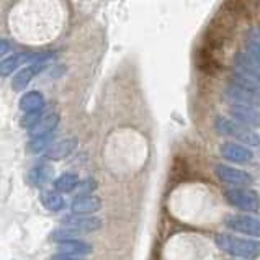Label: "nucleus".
Listing matches in <instances>:
<instances>
[{
  "label": "nucleus",
  "instance_id": "423d86ee",
  "mask_svg": "<svg viewBox=\"0 0 260 260\" xmlns=\"http://www.w3.org/2000/svg\"><path fill=\"white\" fill-rule=\"evenodd\" d=\"M224 224L236 233L246 234L250 237H260V219L247 214H233L228 216Z\"/></svg>",
  "mask_w": 260,
  "mask_h": 260
},
{
  "label": "nucleus",
  "instance_id": "b1692460",
  "mask_svg": "<svg viewBox=\"0 0 260 260\" xmlns=\"http://www.w3.org/2000/svg\"><path fill=\"white\" fill-rule=\"evenodd\" d=\"M96 187H99L96 180H93V178H85V180H82L79 183L76 191H77L79 197H88L90 193H93L96 190Z\"/></svg>",
  "mask_w": 260,
  "mask_h": 260
},
{
  "label": "nucleus",
  "instance_id": "6e6552de",
  "mask_svg": "<svg viewBox=\"0 0 260 260\" xmlns=\"http://www.w3.org/2000/svg\"><path fill=\"white\" fill-rule=\"evenodd\" d=\"M234 68L237 74L260 84V62L255 61L246 51H239V53L234 54Z\"/></svg>",
  "mask_w": 260,
  "mask_h": 260
},
{
  "label": "nucleus",
  "instance_id": "1a4fd4ad",
  "mask_svg": "<svg viewBox=\"0 0 260 260\" xmlns=\"http://www.w3.org/2000/svg\"><path fill=\"white\" fill-rule=\"evenodd\" d=\"M219 151H221L222 157L231 160V162H236V164H247V162L254 159V152H252L247 146L239 144V143H233V141L222 143Z\"/></svg>",
  "mask_w": 260,
  "mask_h": 260
},
{
  "label": "nucleus",
  "instance_id": "a211bd4d",
  "mask_svg": "<svg viewBox=\"0 0 260 260\" xmlns=\"http://www.w3.org/2000/svg\"><path fill=\"white\" fill-rule=\"evenodd\" d=\"M59 120H61V118H59L57 113H49V115L44 116L33 129H29V135H31V138L53 135V131L57 128V124H59Z\"/></svg>",
  "mask_w": 260,
  "mask_h": 260
},
{
  "label": "nucleus",
  "instance_id": "dca6fc26",
  "mask_svg": "<svg viewBox=\"0 0 260 260\" xmlns=\"http://www.w3.org/2000/svg\"><path fill=\"white\" fill-rule=\"evenodd\" d=\"M43 69L38 68V66H28V68L20 69L17 74L13 76L12 79V88L15 92H21L29 85V82L33 80V77L36 76L38 72H41Z\"/></svg>",
  "mask_w": 260,
  "mask_h": 260
},
{
  "label": "nucleus",
  "instance_id": "a878e982",
  "mask_svg": "<svg viewBox=\"0 0 260 260\" xmlns=\"http://www.w3.org/2000/svg\"><path fill=\"white\" fill-rule=\"evenodd\" d=\"M51 260H84L82 257H74V255H68V254H61V252H57V254H54L53 257H51Z\"/></svg>",
  "mask_w": 260,
  "mask_h": 260
},
{
  "label": "nucleus",
  "instance_id": "4468645a",
  "mask_svg": "<svg viewBox=\"0 0 260 260\" xmlns=\"http://www.w3.org/2000/svg\"><path fill=\"white\" fill-rule=\"evenodd\" d=\"M44 105H46V100H44L43 93L41 92H36V90L26 92L20 99V103H18L20 110L25 111V113H35V111H43Z\"/></svg>",
  "mask_w": 260,
  "mask_h": 260
},
{
  "label": "nucleus",
  "instance_id": "f3484780",
  "mask_svg": "<svg viewBox=\"0 0 260 260\" xmlns=\"http://www.w3.org/2000/svg\"><path fill=\"white\" fill-rule=\"evenodd\" d=\"M31 57H33V53H17V54H12L10 57H4L0 72H2L4 77H9L10 74L15 72V69L20 68V66H23L25 62H31Z\"/></svg>",
  "mask_w": 260,
  "mask_h": 260
},
{
  "label": "nucleus",
  "instance_id": "2eb2a0df",
  "mask_svg": "<svg viewBox=\"0 0 260 260\" xmlns=\"http://www.w3.org/2000/svg\"><path fill=\"white\" fill-rule=\"evenodd\" d=\"M59 252H61V254L74 255V257H85V255L92 254L93 247L85 241L74 239V241H68V242L59 244Z\"/></svg>",
  "mask_w": 260,
  "mask_h": 260
},
{
  "label": "nucleus",
  "instance_id": "0eeeda50",
  "mask_svg": "<svg viewBox=\"0 0 260 260\" xmlns=\"http://www.w3.org/2000/svg\"><path fill=\"white\" fill-rule=\"evenodd\" d=\"M64 228H71L80 234H90L103 228V221L96 216H80V214H69L62 219Z\"/></svg>",
  "mask_w": 260,
  "mask_h": 260
},
{
  "label": "nucleus",
  "instance_id": "ddd939ff",
  "mask_svg": "<svg viewBox=\"0 0 260 260\" xmlns=\"http://www.w3.org/2000/svg\"><path fill=\"white\" fill-rule=\"evenodd\" d=\"M53 178H54V169L48 164L35 166L28 172V182H29V185H33V187H43V185L49 183Z\"/></svg>",
  "mask_w": 260,
  "mask_h": 260
},
{
  "label": "nucleus",
  "instance_id": "39448f33",
  "mask_svg": "<svg viewBox=\"0 0 260 260\" xmlns=\"http://www.w3.org/2000/svg\"><path fill=\"white\" fill-rule=\"evenodd\" d=\"M214 172H216L219 180L233 185L236 188H247L249 185H252V182H254L252 175L249 172H246V170L236 169V167L226 166V164H218L214 167Z\"/></svg>",
  "mask_w": 260,
  "mask_h": 260
},
{
  "label": "nucleus",
  "instance_id": "f257e3e1",
  "mask_svg": "<svg viewBox=\"0 0 260 260\" xmlns=\"http://www.w3.org/2000/svg\"><path fill=\"white\" fill-rule=\"evenodd\" d=\"M218 247L226 254L246 260H254L260 255V241L249 239V237H239L233 234H218L216 236Z\"/></svg>",
  "mask_w": 260,
  "mask_h": 260
},
{
  "label": "nucleus",
  "instance_id": "7ed1b4c3",
  "mask_svg": "<svg viewBox=\"0 0 260 260\" xmlns=\"http://www.w3.org/2000/svg\"><path fill=\"white\" fill-rule=\"evenodd\" d=\"M224 198L229 205L247 213H254L260 208L258 193L250 188H236V187L228 188L224 190Z\"/></svg>",
  "mask_w": 260,
  "mask_h": 260
},
{
  "label": "nucleus",
  "instance_id": "bb28decb",
  "mask_svg": "<svg viewBox=\"0 0 260 260\" xmlns=\"http://www.w3.org/2000/svg\"><path fill=\"white\" fill-rule=\"evenodd\" d=\"M10 51H12V43L7 40H2V43H0V53H2V56L10 53Z\"/></svg>",
  "mask_w": 260,
  "mask_h": 260
},
{
  "label": "nucleus",
  "instance_id": "6ab92c4d",
  "mask_svg": "<svg viewBox=\"0 0 260 260\" xmlns=\"http://www.w3.org/2000/svg\"><path fill=\"white\" fill-rule=\"evenodd\" d=\"M40 200L43 206L46 208L48 211H62L66 208V200L62 198V195H59V191L56 190H44L41 191Z\"/></svg>",
  "mask_w": 260,
  "mask_h": 260
},
{
  "label": "nucleus",
  "instance_id": "393cba45",
  "mask_svg": "<svg viewBox=\"0 0 260 260\" xmlns=\"http://www.w3.org/2000/svg\"><path fill=\"white\" fill-rule=\"evenodd\" d=\"M246 53H249L255 61L260 62V40L254 38V36L250 35L246 43Z\"/></svg>",
  "mask_w": 260,
  "mask_h": 260
},
{
  "label": "nucleus",
  "instance_id": "f03ea898",
  "mask_svg": "<svg viewBox=\"0 0 260 260\" xmlns=\"http://www.w3.org/2000/svg\"><path fill=\"white\" fill-rule=\"evenodd\" d=\"M214 128L221 136L234 138L241 141L244 146H260V136L255 131L249 129L247 126H244L237 121L229 120L226 116H218L214 120Z\"/></svg>",
  "mask_w": 260,
  "mask_h": 260
},
{
  "label": "nucleus",
  "instance_id": "f8f14e48",
  "mask_svg": "<svg viewBox=\"0 0 260 260\" xmlns=\"http://www.w3.org/2000/svg\"><path fill=\"white\" fill-rule=\"evenodd\" d=\"M231 115H233V118L237 123H241L244 126H250V128H260V111L257 108L233 105Z\"/></svg>",
  "mask_w": 260,
  "mask_h": 260
},
{
  "label": "nucleus",
  "instance_id": "5701e85b",
  "mask_svg": "<svg viewBox=\"0 0 260 260\" xmlns=\"http://www.w3.org/2000/svg\"><path fill=\"white\" fill-rule=\"evenodd\" d=\"M43 118H44L43 111H35V113H25L23 118H21L20 124H21V128H26L29 131V129H33L35 126L43 120Z\"/></svg>",
  "mask_w": 260,
  "mask_h": 260
},
{
  "label": "nucleus",
  "instance_id": "cd10ccee",
  "mask_svg": "<svg viewBox=\"0 0 260 260\" xmlns=\"http://www.w3.org/2000/svg\"><path fill=\"white\" fill-rule=\"evenodd\" d=\"M252 36H254V38H257V40H260V26L257 28V29H254V31L250 33Z\"/></svg>",
  "mask_w": 260,
  "mask_h": 260
},
{
  "label": "nucleus",
  "instance_id": "20e7f679",
  "mask_svg": "<svg viewBox=\"0 0 260 260\" xmlns=\"http://www.w3.org/2000/svg\"><path fill=\"white\" fill-rule=\"evenodd\" d=\"M226 96L228 100H231L234 105L239 107H260V90H255V88H249L231 82L226 88Z\"/></svg>",
  "mask_w": 260,
  "mask_h": 260
},
{
  "label": "nucleus",
  "instance_id": "412c9836",
  "mask_svg": "<svg viewBox=\"0 0 260 260\" xmlns=\"http://www.w3.org/2000/svg\"><path fill=\"white\" fill-rule=\"evenodd\" d=\"M53 135H48V136H40V138H33L31 141H29L28 144V151L31 154H38V152H46L48 149L53 144Z\"/></svg>",
  "mask_w": 260,
  "mask_h": 260
},
{
  "label": "nucleus",
  "instance_id": "aec40b11",
  "mask_svg": "<svg viewBox=\"0 0 260 260\" xmlns=\"http://www.w3.org/2000/svg\"><path fill=\"white\" fill-rule=\"evenodd\" d=\"M53 183H54V190L56 191H59V193H69V191L77 190L80 182H79V177L76 174L66 172L62 175H59Z\"/></svg>",
  "mask_w": 260,
  "mask_h": 260
},
{
  "label": "nucleus",
  "instance_id": "4be33fe9",
  "mask_svg": "<svg viewBox=\"0 0 260 260\" xmlns=\"http://www.w3.org/2000/svg\"><path fill=\"white\" fill-rule=\"evenodd\" d=\"M80 236V233L74 231V229L71 228H59V229H54L53 234H51V239H53L54 242H68V241H74L77 239V237Z\"/></svg>",
  "mask_w": 260,
  "mask_h": 260
},
{
  "label": "nucleus",
  "instance_id": "9d476101",
  "mask_svg": "<svg viewBox=\"0 0 260 260\" xmlns=\"http://www.w3.org/2000/svg\"><path fill=\"white\" fill-rule=\"evenodd\" d=\"M71 210L74 214H80V216H93V213L102 210V200L95 195L77 197L72 202Z\"/></svg>",
  "mask_w": 260,
  "mask_h": 260
},
{
  "label": "nucleus",
  "instance_id": "9b49d317",
  "mask_svg": "<svg viewBox=\"0 0 260 260\" xmlns=\"http://www.w3.org/2000/svg\"><path fill=\"white\" fill-rule=\"evenodd\" d=\"M79 146V141L77 138H68V139H62V141H57L49 149L44 152L48 160H62L77 149Z\"/></svg>",
  "mask_w": 260,
  "mask_h": 260
}]
</instances>
